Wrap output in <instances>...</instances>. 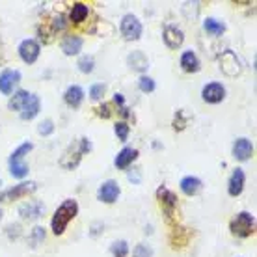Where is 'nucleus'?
<instances>
[{
	"mask_svg": "<svg viewBox=\"0 0 257 257\" xmlns=\"http://www.w3.org/2000/svg\"><path fill=\"white\" fill-rule=\"evenodd\" d=\"M157 201L162 209V214H164V220L170 227H175L179 225V211H177V205H179V198L174 190H170L168 187H159L157 188Z\"/></svg>",
	"mask_w": 257,
	"mask_h": 257,
	"instance_id": "f257e3e1",
	"label": "nucleus"
},
{
	"mask_svg": "<svg viewBox=\"0 0 257 257\" xmlns=\"http://www.w3.org/2000/svg\"><path fill=\"white\" fill-rule=\"evenodd\" d=\"M78 214V203L77 199H65L58 205V209L54 211L51 220V229L54 235H64L67 225L73 218H77Z\"/></svg>",
	"mask_w": 257,
	"mask_h": 257,
	"instance_id": "f03ea898",
	"label": "nucleus"
},
{
	"mask_svg": "<svg viewBox=\"0 0 257 257\" xmlns=\"http://www.w3.org/2000/svg\"><path fill=\"white\" fill-rule=\"evenodd\" d=\"M91 151V142L90 138H77V140H73L67 146V149L64 151L62 155V159H60V166L64 168V170H75V168L80 164L84 155H88Z\"/></svg>",
	"mask_w": 257,
	"mask_h": 257,
	"instance_id": "7ed1b4c3",
	"label": "nucleus"
},
{
	"mask_svg": "<svg viewBox=\"0 0 257 257\" xmlns=\"http://www.w3.org/2000/svg\"><path fill=\"white\" fill-rule=\"evenodd\" d=\"M34 149L32 142H25L21 144L19 148L15 149L12 155H10V161H8V166H10V174L15 177V179H25L28 175V164H25V157Z\"/></svg>",
	"mask_w": 257,
	"mask_h": 257,
	"instance_id": "20e7f679",
	"label": "nucleus"
},
{
	"mask_svg": "<svg viewBox=\"0 0 257 257\" xmlns=\"http://www.w3.org/2000/svg\"><path fill=\"white\" fill-rule=\"evenodd\" d=\"M229 229L235 237L238 238H248L255 233V216L248 211H240L229 222Z\"/></svg>",
	"mask_w": 257,
	"mask_h": 257,
	"instance_id": "39448f33",
	"label": "nucleus"
},
{
	"mask_svg": "<svg viewBox=\"0 0 257 257\" xmlns=\"http://www.w3.org/2000/svg\"><path fill=\"white\" fill-rule=\"evenodd\" d=\"M119 32H121L125 41H138L142 38L144 26H142L140 19L136 15L127 13V15H123L121 23H119Z\"/></svg>",
	"mask_w": 257,
	"mask_h": 257,
	"instance_id": "423d86ee",
	"label": "nucleus"
},
{
	"mask_svg": "<svg viewBox=\"0 0 257 257\" xmlns=\"http://www.w3.org/2000/svg\"><path fill=\"white\" fill-rule=\"evenodd\" d=\"M38 190V183L34 181H28V183H19V185H13L12 188H8L4 192H0V203L4 201H13V199H21L25 196H30Z\"/></svg>",
	"mask_w": 257,
	"mask_h": 257,
	"instance_id": "0eeeda50",
	"label": "nucleus"
},
{
	"mask_svg": "<svg viewBox=\"0 0 257 257\" xmlns=\"http://www.w3.org/2000/svg\"><path fill=\"white\" fill-rule=\"evenodd\" d=\"M194 231L190 227H185V225H175L170 229V235H168V242L172 246V250H183L187 248L188 242L192 240Z\"/></svg>",
	"mask_w": 257,
	"mask_h": 257,
	"instance_id": "6e6552de",
	"label": "nucleus"
},
{
	"mask_svg": "<svg viewBox=\"0 0 257 257\" xmlns=\"http://www.w3.org/2000/svg\"><path fill=\"white\" fill-rule=\"evenodd\" d=\"M19 56L21 60L25 62V64H36L39 58V52H41V47H39V43L36 41V39H23L19 43Z\"/></svg>",
	"mask_w": 257,
	"mask_h": 257,
	"instance_id": "1a4fd4ad",
	"label": "nucleus"
},
{
	"mask_svg": "<svg viewBox=\"0 0 257 257\" xmlns=\"http://www.w3.org/2000/svg\"><path fill=\"white\" fill-rule=\"evenodd\" d=\"M201 99L209 104H218L225 99V88L220 82H209L201 90Z\"/></svg>",
	"mask_w": 257,
	"mask_h": 257,
	"instance_id": "9d476101",
	"label": "nucleus"
},
{
	"mask_svg": "<svg viewBox=\"0 0 257 257\" xmlns=\"http://www.w3.org/2000/svg\"><path fill=\"white\" fill-rule=\"evenodd\" d=\"M17 212H19V216L23 220H38V218H41L43 212H45V203H43V201H38V199H30V201L19 205Z\"/></svg>",
	"mask_w": 257,
	"mask_h": 257,
	"instance_id": "9b49d317",
	"label": "nucleus"
},
{
	"mask_svg": "<svg viewBox=\"0 0 257 257\" xmlns=\"http://www.w3.org/2000/svg\"><path fill=\"white\" fill-rule=\"evenodd\" d=\"M119 194H121V188H119V185H117V181L108 179L99 187V190H97V198L101 199L103 203H108L110 205V203H116L117 198H119Z\"/></svg>",
	"mask_w": 257,
	"mask_h": 257,
	"instance_id": "f8f14e48",
	"label": "nucleus"
},
{
	"mask_svg": "<svg viewBox=\"0 0 257 257\" xmlns=\"http://www.w3.org/2000/svg\"><path fill=\"white\" fill-rule=\"evenodd\" d=\"M162 39L168 49H179L185 41V34L177 25H166L162 30Z\"/></svg>",
	"mask_w": 257,
	"mask_h": 257,
	"instance_id": "ddd939ff",
	"label": "nucleus"
},
{
	"mask_svg": "<svg viewBox=\"0 0 257 257\" xmlns=\"http://www.w3.org/2000/svg\"><path fill=\"white\" fill-rule=\"evenodd\" d=\"M220 69L224 71L227 77H237L240 73V62H238L237 54L233 51H225L222 56H220Z\"/></svg>",
	"mask_w": 257,
	"mask_h": 257,
	"instance_id": "4468645a",
	"label": "nucleus"
},
{
	"mask_svg": "<svg viewBox=\"0 0 257 257\" xmlns=\"http://www.w3.org/2000/svg\"><path fill=\"white\" fill-rule=\"evenodd\" d=\"M21 82V71L19 69H4L0 73V91L4 95H10L13 88Z\"/></svg>",
	"mask_w": 257,
	"mask_h": 257,
	"instance_id": "2eb2a0df",
	"label": "nucleus"
},
{
	"mask_svg": "<svg viewBox=\"0 0 257 257\" xmlns=\"http://www.w3.org/2000/svg\"><path fill=\"white\" fill-rule=\"evenodd\" d=\"M233 157L240 162L250 161L253 157V144L248 138H237L233 142Z\"/></svg>",
	"mask_w": 257,
	"mask_h": 257,
	"instance_id": "dca6fc26",
	"label": "nucleus"
},
{
	"mask_svg": "<svg viewBox=\"0 0 257 257\" xmlns=\"http://www.w3.org/2000/svg\"><path fill=\"white\" fill-rule=\"evenodd\" d=\"M244 183H246L244 170H242V168L233 170L231 177H229V181H227V192H229V196H233V198L240 196L242 190H244Z\"/></svg>",
	"mask_w": 257,
	"mask_h": 257,
	"instance_id": "f3484780",
	"label": "nucleus"
},
{
	"mask_svg": "<svg viewBox=\"0 0 257 257\" xmlns=\"http://www.w3.org/2000/svg\"><path fill=\"white\" fill-rule=\"evenodd\" d=\"M136 159H138V149L123 148L121 151L116 155V159H114V166H116L117 170H127Z\"/></svg>",
	"mask_w": 257,
	"mask_h": 257,
	"instance_id": "a211bd4d",
	"label": "nucleus"
},
{
	"mask_svg": "<svg viewBox=\"0 0 257 257\" xmlns=\"http://www.w3.org/2000/svg\"><path fill=\"white\" fill-rule=\"evenodd\" d=\"M127 64H128V67H131V69L136 71V73H142V75L149 69V60L142 51H133V52H131V54L127 56Z\"/></svg>",
	"mask_w": 257,
	"mask_h": 257,
	"instance_id": "6ab92c4d",
	"label": "nucleus"
},
{
	"mask_svg": "<svg viewBox=\"0 0 257 257\" xmlns=\"http://www.w3.org/2000/svg\"><path fill=\"white\" fill-rule=\"evenodd\" d=\"M179 188L185 196H196V194L201 192V188H203V181L199 179V177H196V175H187V177H183V179H181Z\"/></svg>",
	"mask_w": 257,
	"mask_h": 257,
	"instance_id": "aec40b11",
	"label": "nucleus"
},
{
	"mask_svg": "<svg viewBox=\"0 0 257 257\" xmlns=\"http://www.w3.org/2000/svg\"><path fill=\"white\" fill-rule=\"evenodd\" d=\"M39 110H41V101H39L38 95H34V93H30V97H28V101H26V104L23 106V110H21V119H25V121H30V119H34V117L39 114Z\"/></svg>",
	"mask_w": 257,
	"mask_h": 257,
	"instance_id": "412c9836",
	"label": "nucleus"
},
{
	"mask_svg": "<svg viewBox=\"0 0 257 257\" xmlns=\"http://www.w3.org/2000/svg\"><path fill=\"white\" fill-rule=\"evenodd\" d=\"M82 45H84L82 38H78V36H75V34L65 36V38L62 39V43H60L64 54H67V56H75V54H78V52L82 51Z\"/></svg>",
	"mask_w": 257,
	"mask_h": 257,
	"instance_id": "4be33fe9",
	"label": "nucleus"
},
{
	"mask_svg": "<svg viewBox=\"0 0 257 257\" xmlns=\"http://www.w3.org/2000/svg\"><path fill=\"white\" fill-rule=\"evenodd\" d=\"M179 65L185 73H198V71L201 69V62H199V58L196 56V52L194 51L183 52V54H181V60H179Z\"/></svg>",
	"mask_w": 257,
	"mask_h": 257,
	"instance_id": "5701e85b",
	"label": "nucleus"
},
{
	"mask_svg": "<svg viewBox=\"0 0 257 257\" xmlns=\"http://www.w3.org/2000/svg\"><path fill=\"white\" fill-rule=\"evenodd\" d=\"M64 101L67 106H71V108H78L84 101V90L80 88V86H77V84H73V86H69V88L65 90Z\"/></svg>",
	"mask_w": 257,
	"mask_h": 257,
	"instance_id": "b1692460",
	"label": "nucleus"
},
{
	"mask_svg": "<svg viewBox=\"0 0 257 257\" xmlns=\"http://www.w3.org/2000/svg\"><path fill=\"white\" fill-rule=\"evenodd\" d=\"M38 36H39V41H43L45 45H49V43H52V41H54V38H56L58 34H56V30H54V26H52L51 19H41V21H39Z\"/></svg>",
	"mask_w": 257,
	"mask_h": 257,
	"instance_id": "393cba45",
	"label": "nucleus"
},
{
	"mask_svg": "<svg viewBox=\"0 0 257 257\" xmlns=\"http://www.w3.org/2000/svg\"><path fill=\"white\" fill-rule=\"evenodd\" d=\"M88 15H90L88 4L75 2V4L71 6V12H69V23H73V25H82L84 21L88 19Z\"/></svg>",
	"mask_w": 257,
	"mask_h": 257,
	"instance_id": "a878e982",
	"label": "nucleus"
},
{
	"mask_svg": "<svg viewBox=\"0 0 257 257\" xmlns=\"http://www.w3.org/2000/svg\"><path fill=\"white\" fill-rule=\"evenodd\" d=\"M28 97H30V91L17 90L12 97H10V101H8V108L12 110V112L13 110H15V112H21L23 106L26 104V101H28Z\"/></svg>",
	"mask_w": 257,
	"mask_h": 257,
	"instance_id": "bb28decb",
	"label": "nucleus"
},
{
	"mask_svg": "<svg viewBox=\"0 0 257 257\" xmlns=\"http://www.w3.org/2000/svg\"><path fill=\"white\" fill-rule=\"evenodd\" d=\"M203 28H205V32L209 34V36L218 38V36H222V34L225 32V23L214 19V17H207V19L203 21Z\"/></svg>",
	"mask_w": 257,
	"mask_h": 257,
	"instance_id": "cd10ccee",
	"label": "nucleus"
},
{
	"mask_svg": "<svg viewBox=\"0 0 257 257\" xmlns=\"http://www.w3.org/2000/svg\"><path fill=\"white\" fill-rule=\"evenodd\" d=\"M47 237V231L43 225H36L32 231H30V235H28V246L30 248H38L43 240H45Z\"/></svg>",
	"mask_w": 257,
	"mask_h": 257,
	"instance_id": "c85d7f7f",
	"label": "nucleus"
},
{
	"mask_svg": "<svg viewBox=\"0 0 257 257\" xmlns=\"http://www.w3.org/2000/svg\"><path fill=\"white\" fill-rule=\"evenodd\" d=\"M78 71L80 73H84V75H90L91 71L95 69V60H93V56H90V54H84V56H80L78 58Z\"/></svg>",
	"mask_w": 257,
	"mask_h": 257,
	"instance_id": "c756f323",
	"label": "nucleus"
},
{
	"mask_svg": "<svg viewBox=\"0 0 257 257\" xmlns=\"http://www.w3.org/2000/svg\"><path fill=\"white\" fill-rule=\"evenodd\" d=\"M138 88H140V91H144V93H151V91H155L157 84H155V80L151 77L142 75V77L138 78Z\"/></svg>",
	"mask_w": 257,
	"mask_h": 257,
	"instance_id": "7c9ffc66",
	"label": "nucleus"
},
{
	"mask_svg": "<svg viewBox=\"0 0 257 257\" xmlns=\"http://www.w3.org/2000/svg\"><path fill=\"white\" fill-rule=\"evenodd\" d=\"M110 251L114 253V257H127L128 255V244L127 240H116L110 246Z\"/></svg>",
	"mask_w": 257,
	"mask_h": 257,
	"instance_id": "2f4dec72",
	"label": "nucleus"
},
{
	"mask_svg": "<svg viewBox=\"0 0 257 257\" xmlns=\"http://www.w3.org/2000/svg\"><path fill=\"white\" fill-rule=\"evenodd\" d=\"M188 125V116L183 112V110H177L175 112V117H174V131L181 133V131H185Z\"/></svg>",
	"mask_w": 257,
	"mask_h": 257,
	"instance_id": "473e14b6",
	"label": "nucleus"
},
{
	"mask_svg": "<svg viewBox=\"0 0 257 257\" xmlns=\"http://www.w3.org/2000/svg\"><path fill=\"white\" fill-rule=\"evenodd\" d=\"M114 103H103V104H99L95 108V114L99 117H103V119H110V117L114 116Z\"/></svg>",
	"mask_w": 257,
	"mask_h": 257,
	"instance_id": "72a5a7b5",
	"label": "nucleus"
},
{
	"mask_svg": "<svg viewBox=\"0 0 257 257\" xmlns=\"http://www.w3.org/2000/svg\"><path fill=\"white\" fill-rule=\"evenodd\" d=\"M114 133H116L117 140L125 142L128 138V133H131V125H128L127 121H117L116 125H114Z\"/></svg>",
	"mask_w": 257,
	"mask_h": 257,
	"instance_id": "f704fd0d",
	"label": "nucleus"
},
{
	"mask_svg": "<svg viewBox=\"0 0 257 257\" xmlns=\"http://www.w3.org/2000/svg\"><path fill=\"white\" fill-rule=\"evenodd\" d=\"M51 23H52V26H54V30H56V34L64 32L65 26H67V21H65L64 13H54L51 17Z\"/></svg>",
	"mask_w": 257,
	"mask_h": 257,
	"instance_id": "c9c22d12",
	"label": "nucleus"
},
{
	"mask_svg": "<svg viewBox=\"0 0 257 257\" xmlns=\"http://www.w3.org/2000/svg\"><path fill=\"white\" fill-rule=\"evenodd\" d=\"M104 91H106V84H103V82L91 84V88H90V97L93 99V101H99V99H103Z\"/></svg>",
	"mask_w": 257,
	"mask_h": 257,
	"instance_id": "e433bc0d",
	"label": "nucleus"
},
{
	"mask_svg": "<svg viewBox=\"0 0 257 257\" xmlns=\"http://www.w3.org/2000/svg\"><path fill=\"white\" fill-rule=\"evenodd\" d=\"M133 257H153V248L149 244H136L133 250Z\"/></svg>",
	"mask_w": 257,
	"mask_h": 257,
	"instance_id": "4c0bfd02",
	"label": "nucleus"
},
{
	"mask_svg": "<svg viewBox=\"0 0 257 257\" xmlns=\"http://www.w3.org/2000/svg\"><path fill=\"white\" fill-rule=\"evenodd\" d=\"M38 133L41 136H51L54 133V121L52 119H43V121L38 125Z\"/></svg>",
	"mask_w": 257,
	"mask_h": 257,
	"instance_id": "58836bf2",
	"label": "nucleus"
},
{
	"mask_svg": "<svg viewBox=\"0 0 257 257\" xmlns=\"http://www.w3.org/2000/svg\"><path fill=\"white\" fill-rule=\"evenodd\" d=\"M6 235H8V238H12V240L19 238V235H21V225L19 224H10V225H6Z\"/></svg>",
	"mask_w": 257,
	"mask_h": 257,
	"instance_id": "ea45409f",
	"label": "nucleus"
},
{
	"mask_svg": "<svg viewBox=\"0 0 257 257\" xmlns=\"http://www.w3.org/2000/svg\"><path fill=\"white\" fill-rule=\"evenodd\" d=\"M101 231H103V224H101V222H95V224L91 225L90 235H91V237H97V235H99Z\"/></svg>",
	"mask_w": 257,
	"mask_h": 257,
	"instance_id": "a19ab883",
	"label": "nucleus"
},
{
	"mask_svg": "<svg viewBox=\"0 0 257 257\" xmlns=\"http://www.w3.org/2000/svg\"><path fill=\"white\" fill-rule=\"evenodd\" d=\"M128 179L138 183V181H140V174H138V170H136V172H131V174H128Z\"/></svg>",
	"mask_w": 257,
	"mask_h": 257,
	"instance_id": "79ce46f5",
	"label": "nucleus"
},
{
	"mask_svg": "<svg viewBox=\"0 0 257 257\" xmlns=\"http://www.w3.org/2000/svg\"><path fill=\"white\" fill-rule=\"evenodd\" d=\"M0 218H2V211H0Z\"/></svg>",
	"mask_w": 257,
	"mask_h": 257,
	"instance_id": "37998d69",
	"label": "nucleus"
},
{
	"mask_svg": "<svg viewBox=\"0 0 257 257\" xmlns=\"http://www.w3.org/2000/svg\"><path fill=\"white\" fill-rule=\"evenodd\" d=\"M0 187H2V179H0Z\"/></svg>",
	"mask_w": 257,
	"mask_h": 257,
	"instance_id": "c03bdc74",
	"label": "nucleus"
}]
</instances>
